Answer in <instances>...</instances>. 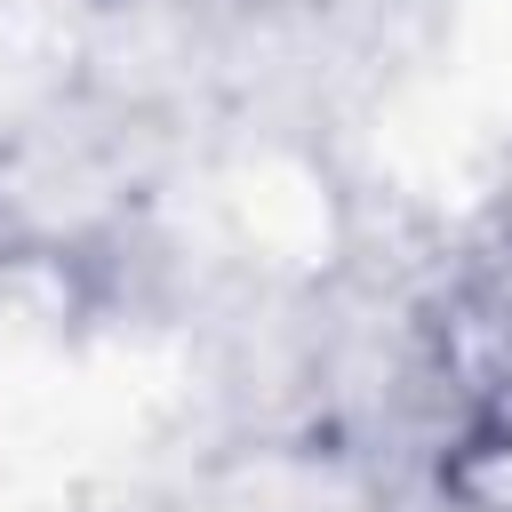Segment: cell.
I'll list each match as a JSON object with an SVG mask.
<instances>
[{
	"instance_id": "1",
	"label": "cell",
	"mask_w": 512,
	"mask_h": 512,
	"mask_svg": "<svg viewBox=\"0 0 512 512\" xmlns=\"http://www.w3.org/2000/svg\"><path fill=\"white\" fill-rule=\"evenodd\" d=\"M424 392L448 464L512 448V240L456 264L424 304Z\"/></svg>"
}]
</instances>
